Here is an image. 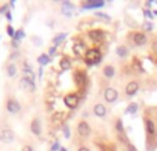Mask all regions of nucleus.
I'll return each instance as SVG.
<instances>
[{"label": "nucleus", "instance_id": "27", "mask_svg": "<svg viewBox=\"0 0 157 151\" xmlns=\"http://www.w3.org/2000/svg\"><path fill=\"white\" fill-rule=\"evenodd\" d=\"M63 136H65V139L71 138V128H69V125H63Z\"/></svg>", "mask_w": 157, "mask_h": 151}, {"label": "nucleus", "instance_id": "32", "mask_svg": "<svg viewBox=\"0 0 157 151\" xmlns=\"http://www.w3.org/2000/svg\"><path fill=\"white\" fill-rule=\"evenodd\" d=\"M21 151H33V147L30 146V144H25V146L21 149Z\"/></svg>", "mask_w": 157, "mask_h": 151}, {"label": "nucleus", "instance_id": "30", "mask_svg": "<svg viewBox=\"0 0 157 151\" xmlns=\"http://www.w3.org/2000/svg\"><path fill=\"white\" fill-rule=\"evenodd\" d=\"M32 41H33V43H35L37 47H41V46H43V40H41L40 37H36V36H35V37H32Z\"/></svg>", "mask_w": 157, "mask_h": 151}, {"label": "nucleus", "instance_id": "23", "mask_svg": "<svg viewBox=\"0 0 157 151\" xmlns=\"http://www.w3.org/2000/svg\"><path fill=\"white\" fill-rule=\"evenodd\" d=\"M24 37H25V32H24V29H19V30H17L15 36H14V41H15V43H18V41H19V40H22Z\"/></svg>", "mask_w": 157, "mask_h": 151}, {"label": "nucleus", "instance_id": "33", "mask_svg": "<svg viewBox=\"0 0 157 151\" xmlns=\"http://www.w3.org/2000/svg\"><path fill=\"white\" fill-rule=\"evenodd\" d=\"M59 150H61V146H59V143L57 142V143H54V146L51 147V151H59Z\"/></svg>", "mask_w": 157, "mask_h": 151}, {"label": "nucleus", "instance_id": "21", "mask_svg": "<svg viewBox=\"0 0 157 151\" xmlns=\"http://www.w3.org/2000/svg\"><path fill=\"white\" fill-rule=\"evenodd\" d=\"M66 36H68L66 33H59L58 36H55V37L52 39V43H54V47H58V46H59V44L62 43V41L66 39Z\"/></svg>", "mask_w": 157, "mask_h": 151}, {"label": "nucleus", "instance_id": "9", "mask_svg": "<svg viewBox=\"0 0 157 151\" xmlns=\"http://www.w3.org/2000/svg\"><path fill=\"white\" fill-rule=\"evenodd\" d=\"M30 132H32L35 136L41 135V132H43V127H41V121L39 118L32 120V122H30Z\"/></svg>", "mask_w": 157, "mask_h": 151}, {"label": "nucleus", "instance_id": "40", "mask_svg": "<svg viewBox=\"0 0 157 151\" xmlns=\"http://www.w3.org/2000/svg\"><path fill=\"white\" fill-rule=\"evenodd\" d=\"M59 151H68V150H66L65 147H61V150H59Z\"/></svg>", "mask_w": 157, "mask_h": 151}, {"label": "nucleus", "instance_id": "28", "mask_svg": "<svg viewBox=\"0 0 157 151\" xmlns=\"http://www.w3.org/2000/svg\"><path fill=\"white\" fill-rule=\"evenodd\" d=\"M7 33H8V36H10V37H13V39H14V36H15L17 30L14 29V28L11 26V25H8V26H7Z\"/></svg>", "mask_w": 157, "mask_h": 151}, {"label": "nucleus", "instance_id": "31", "mask_svg": "<svg viewBox=\"0 0 157 151\" xmlns=\"http://www.w3.org/2000/svg\"><path fill=\"white\" fill-rule=\"evenodd\" d=\"M95 15H97V17H99V18L106 19V21H110V17H109V15H106V14H103V13H95Z\"/></svg>", "mask_w": 157, "mask_h": 151}, {"label": "nucleus", "instance_id": "25", "mask_svg": "<svg viewBox=\"0 0 157 151\" xmlns=\"http://www.w3.org/2000/svg\"><path fill=\"white\" fill-rule=\"evenodd\" d=\"M116 129H117V132L121 135V133H124V128H123V122H121V120H117V122H116Z\"/></svg>", "mask_w": 157, "mask_h": 151}, {"label": "nucleus", "instance_id": "26", "mask_svg": "<svg viewBox=\"0 0 157 151\" xmlns=\"http://www.w3.org/2000/svg\"><path fill=\"white\" fill-rule=\"evenodd\" d=\"M62 8L72 11L75 8V4H72V3H69V2H62Z\"/></svg>", "mask_w": 157, "mask_h": 151}, {"label": "nucleus", "instance_id": "13", "mask_svg": "<svg viewBox=\"0 0 157 151\" xmlns=\"http://www.w3.org/2000/svg\"><path fill=\"white\" fill-rule=\"evenodd\" d=\"M102 73L108 80H112V78L114 77V74H116V69H114L113 65H106L105 68H103Z\"/></svg>", "mask_w": 157, "mask_h": 151}, {"label": "nucleus", "instance_id": "10", "mask_svg": "<svg viewBox=\"0 0 157 151\" xmlns=\"http://www.w3.org/2000/svg\"><path fill=\"white\" fill-rule=\"evenodd\" d=\"M132 39H134V43H135L138 47H144V46H146V43H147V36L145 35L144 32L134 33Z\"/></svg>", "mask_w": 157, "mask_h": 151}, {"label": "nucleus", "instance_id": "39", "mask_svg": "<svg viewBox=\"0 0 157 151\" xmlns=\"http://www.w3.org/2000/svg\"><path fill=\"white\" fill-rule=\"evenodd\" d=\"M153 50H157V43H156V41L153 43Z\"/></svg>", "mask_w": 157, "mask_h": 151}, {"label": "nucleus", "instance_id": "20", "mask_svg": "<svg viewBox=\"0 0 157 151\" xmlns=\"http://www.w3.org/2000/svg\"><path fill=\"white\" fill-rule=\"evenodd\" d=\"M37 62L40 66H46L50 63V55L48 54H41L40 57L37 58Z\"/></svg>", "mask_w": 157, "mask_h": 151}, {"label": "nucleus", "instance_id": "1", "mask_svg": "<svg viewBox=\"0 0 157 151\" xmlns=\"http://www.w3.org/2000/svg\"><path fill=\"white\" fill-rule=\"evenodd\" d=\"M101 59H102V55H101V52L98 51L97 48H92V50H88V51H87L86 62L88 63V65H95V63H98Z\"/></svg>", "mask_w": 157, "mask_h": 151}, {"label": "nucleus", "instance_id": "3", "mask_svg": "<svg viewBox=\"0 0 157 151\" xmlns=\"http://www.w3.org/2000/svg\"><path fill=\"white\" fill-rule=\"evenodd\" d=\"M103 98H105V100L108 103H113L117 100V98H119V92H117V89H114L113 87H108V88L105 89V92H103Z\"/></svg>", "mask_w": 157, "mask_h": 151}, {"label": "nucleus", "instance_id": "29", "mask_svg": "<svg viewBox=\"0 0 157 151\" xmlns=\"http://www.w3.org/2000/svg\"><path fill=\"white\" fill-rule=\"evenodd\" d=\"M125 147H127V150H128V151H138V149H136V147L134 146V144L131 143L130 140H128L127 143H125Z\"/></svg>", "mask_w": 157, "mask_h": 151}, {"label": "nucleus", "instance_id": "22", "mask_svg": "<svg viewBox=\"0 0 157 151\" xmlns=\"http://www.w3.org/2000/svg\"><path fill=\"white\" fill-rule=\"evenodd\" d=\"M76 77H77V80H76L77 84H78L80 87H83L84 84H86V74H84L83 72H77V73H76Z\"/></svg>", "mask_w": 157, "mask_h": 151}, {"label": "nucleus", "instance_id": "36", "mask_svg": "<svg viewBox=\"0 0 157 151\" xmlns=\"http://www.w3.org/2000/svg\"><path fill=\"white\" fill-rule=\"evenodd\" d=\"M18 55H19V52H18V51L13 52V54H11V57H10V59H15V58H18Z\"/></svg>", "mask_w": 157, "mask_h": 151}, {"label": "nucleus", "instance_id": "5", "mask_svg": "<svg viewBox=\"0 0 157 151\" xmlns=\"http://www.w3.org/2000/svg\"><path fill=\"white\" fill-rule=\"evenodd\" d=\"M77 132L81 138H88L91 135V127L88 125L87 121H80L77 124Z\"/></svg>", "mask_w": 157, "mask_h": 151}, {"label": "nucleus", "instance_id": "37", "mask_svg": "<svg viewBox=\"0 0 157 151\" xmlns=\"http://www.w3.org/2000/svg\"><path fill=\"white\" fill-rule=\"evenodd\" d=\"M77 151H90V149H87V147H80Z\"/></svg>", "mask_w": 157, "mask_h": 151}, {"label": "nucleus", "instance_id": "15", "mask_svg": "<svg viewBox=\"0 0 157 151\" xmlns=\"http://www.w3.org/2000/svg\"><path fill=\"white\" fill-rule=\"evenodd\" d=\"M105 6V2L102 0H92V2H88L84 4V8H101Z\"/></svg>", "mask_w": 157, "mask_h": 151}, {"label": "nucleus", "instance_id": "4", "mask_svg": "<svg viewBox=\"0 0 157 151\" xmlns=\"http://www.w3.org/2000/svg\"><path fill=\"white\" fill-rule=\"evenodd\" d=\"M6 107H7V111L10 114H18L19 111H21V105H19V102L17 99H14V98L7 100Z\"/></svg>", "mask_w": 157, "mask_h": 151}, {"label": "nucleus", "instance_id": "2", "mask_svg": "<svg viewBox=\"0 0 157 151\" xmlns=\"http://www.w3.org/2000/svg\"><path fill=\"white\" fill-rule=\"evenodd\" d=\"M18 85H19L21 89H25V91H28V92H35L36 91V84L33 83V81H30L29 78L24 77V76H22V78H19Z\"/></svg>", "mask_w": 157, "mask_h": 151}, {"label": "nucleus", "instance_id": "17", "mask_svg": "<svg viewBox=\"0 0 157 151\" xmlns=\"http://www.w3.org/2000/svg\"><path fill=\"white\" fill-rule=\"evenodd\" d=\"M59 68L62 69V70H69V69L72 68L71 59H69L68 57H63L62 59H61V62H59Z\"/></svg>", "mask_w": 157, "mask_h": 151}, {"label": "nucleus", "instance_id": "24", "mask_svg": "<svg viewBox=\"0 0 157 151\" xmlns=\"http://www.w3.org/2000/svg\"><path fill=\"white\" fill-rule=\"evenodd\" d=\"M142 29H144L145 32H150V30H153V24L150 21H146L144 25H142Z\"/></svg>", "mask_w": 157, "mask_h": 151}, {"label": "nucleus", "instance_id": "34", "mask_svg": "<svg viewBox=\"0 0 157 151\" xmlns=\"http://www.w3.org/2000/svg\"><path fill=\"white\" fill-rule=\"evenodd\" d=\"M6 13H8V6L7 4H4L2 8H0V14H6Z\"/></svg>", "mask_w": 157, "mask_h": 151}, {"label": "nucleus", "instance_id": "7", "mask_svg": "<svg viewBox=\"0 0 157 151\" xmlns=\"http://www.w3.org/2000/svg\"><path fill=\"white\" fill-rule=\"evenodd\" d=\"M63 102H65L66 107L68 109H76L78 105V96L76 94H68L65 98H63Z\"/></svg>", "mask_w": 157, "mask_h": 151}, {"label": "nucleus", "instance_id": "8", "mask_svg": "<svg viewBox=\"0 0 157 151\" xmlns=\"http://www.w3.org/2000/svg\"><path fill=\"white\" fill-rule=\"evenodd\" d=\"M139 91V84L138 81H130V83L125 85V95L127 96H134L136 95Z\"/></svg>", "mask_w": 157, "mask_h": 151}, {"label": "nucleus", "instance_id": "35", "mask_svg": "<svg viewBox=\"0 0 157 151\" xmlns=\"http://www.w3.org/2000/svg\"><path fill=\"white\" fill-rule=\"evenodd\" d=\"M62 14H63L65 17H72V11L65 10V8H62Z\"/></svg>", "mask_w": 157, "mask_h": 151}, {"label": "nucleus", "instance_id": "11", "mask_svg": "<svg viewBox=\"0 0 157 151\" xmlns=\"http://www.w3.org/2000/svg\"><path fill=\"white\" fill-rule=\"evenodd\" d=\"M88 37L91 39L92 41H95V43H98V41L103 40L105 39V32L101 29H94V30H90L88 32Z\"/></svg>", "mask_w": 157, "mask_h": 151}, {"label": "nucleus", "instance_id": "12", "mask_svg": "<svg viewBox=\"0 0 157 151\" xmlns=\"http://www.w3.org/2000/svg\"><path fill=\"white\" fill-rule=\"evenodd\" d=\"M92 111H94V114L97 117H99V118H103V117H106V114H108V109H106V106L102 105V103H97V105L94 106V109H92Z\"/></svg>", "mask_w": 157, "mask_h": 151}, {"label": "nucleus", "instance_id": "38", "mask_svg": "<svg viewBox=\"0 0 157 151\" xmlns=\"http://www.w3.org/2000/svg\"><path fill=\"white\" fill-rule=\"evenodd\" d=\"M6 17H7L8 21H11V14H10V11H8V13H6Z\"/></svg>", "mask_w": 157, "mask_h": 151}, {"label": "nucleus", "instance_id": "16", "mask_svg": "<svg viewBox=\"0 0 157 151\" xmlns=\"http://www.w3.org/2000/svg\"><path fill=\"white\" fill-rule=\"evenodd\" d=\"M116 54L119 58H127L128 54H130V51H128V48L125 46H119L116 48Z\"/></svg>", "mask_w": 157, "mask_h": 151}, {"label": "nucleus", "instance_id": "6", "mask_svg": "<svg viewBox=\"0 0 157 151\" xmlns=\"http://www.w3.org/2000/svg\"><path fill=\"white\" fill-rule=\"evenodd\" d=\"M0 138H2V142L6 144H10L14 142V139H15V133H14L13 129H8V128H6V129H3L2 132H0Z\"/></svg>", "mask_w": 157, "mask_h": 151}, {"label": "nucleus", "instance_id": "19", "mask_svg": "<svg viewBox=\"0 0 157 151\" xmlns=\"http://www.w3.org/2000/svg\"><path fill=\"white\" fill-rule=\"evenodd\" d=\"M138 107L139 106H138V103L136 102H131L130 105L127 106V109H125V113L127 114H135L136 111H138Z\"/></svg>", "mask_w": 157, "mask_h": 151}, {"label": "nucleus", "instance_id": "14", "mask_svg": "<svg viewBox=\"0 0 157 151\" xmlns=\"http://www.w3.org/2000/svg\"><path fill=\"white\" fill-rule=\"evenodd\" d=\"M145 128H146V132L149 133L150 136H152V135H155V133H156V127H155V122H153L150 118H146V120H145Z\"/></svg>", "mask_w": 157, "mask_h": 151}, {"label": "nucleus", "instance_id": "18", "mask_svg": "<svg viewBox=\"0 0 157 151\" xmlns=\"http://www.w3.org/2000/svg\"><path fill=\"white\" fill-rule=\"evenodd\" d=\"M6 72H7V76L10 78L15 77L17 76V66L14 65V63H10V65H7V68H6Z\"/></svg>", "mask_w": 157, "mask_h": 151}]
</instances>
